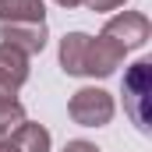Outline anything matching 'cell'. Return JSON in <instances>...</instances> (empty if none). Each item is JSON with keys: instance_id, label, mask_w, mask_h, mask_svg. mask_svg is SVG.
Masks as SVG:
<instances>
[{"instance_id": "cell-12", "label": "cell", "mask_w": 152, "mask_h": 152, "mask_svg": "<svg viewBox=\"0 0 152 152\" xmlns=\"http://www.w3.org/2000/svg\"><path fill=\"white\" fill-rule=\"evenodd\" d=\"M60 7H78V4H85V0H57Z\"/></svg>"}, {"instance_id": "cell-3", "label": "cell", "mask_w": 152, "mask_h": 152, "mask_svg": "<svg viewBox=\"0 0 152 152\" xmlns=\"http://www.w3.org/2000/svg\"><path fill=\"white\" fill-rule=\"evenodd\" d=\"M113 96L106 92V88H96V85H85V88H78L75 96H71V103H67V113L75 124L81 127H106L110 120H113Z\"/></svg>"}, {"instance_id": "cell-9", "label": "cell", "mask_w": 152, "mask_h": 152, "mask_svg": "<svg viewBox=\"0 0 152 152\" xmlns=\"http://www.w3.org/2000/svg\"><path fill=\"white\" fill-rule=\"evenodd\" d=\"M25 120H28V117H25V106H21L18 99H4V103H0V142H7Z\"/></svg>"}, {"instance_id": "cell-5", "label": "cell", "mask_w": 152, "mask_h": 152, "mask_svg": "<svg viewBox=\"0 0 152 152\" xmlns=\"http://www.w3.org/2000/svg\"><path fill=\"white\" fill-rule=\"evenodd\" d=\"M46 39H50L46 21H4V25H0V42L14 46V50H18V53H25V57L42 53Z\"/></svg>"}, {"instance_id": "cell-7", "label": "cell", "mask_w": 152, "mask_h": 152, "mask_svg": "<svg viewBox=\"0 0 152 152\" xmlns=\"http://www.w3.org/2000/svg\"><path fill=\"white\" fill-rule=\"evenodd\" d=\"M0 21H46L42 0H0Z\"/></svg>"}, {"instance_id": "cell-11", "label": "cell", "mask_w": 152, "mask_h": 152, "mask_svg": "<svg viewBox=\"0 0 152 152\" xmlns=\"http://www.w3.org/2000/svg\"><path fill=\"white\" fill-rule=\"evenodd\" d=\"M64 152H99L92 142H85V138H75V142H67L64 145Z\"/></svg>"}, {"instance_id": "cell-6", "label": "cell", "mask_w": 152, "mask_h": 152, "mask_svg": "<svg viewBox=\"0 0 152 152\" xmlns=\"http://www.w3.org/2000/svg\"><path fill=\"white\" fill-rule=\"evenodd\" d=\"M25 81H28V57L7 42H0V96L14 99Z\"/></svg>"}, {"instance_id": "cell-13", "label": "cell", "mask_w": 152, "mask_h": 152, "mask_svg": "<svg viewBox=\"0 0 152 152\" xmlns=\"http://www.w3.org/2000/svg\"><path fill=\"white\" fill-rule=\"evenodd\" d=\"M0 152H18V149H14V145H11V138H7V142H0Z\"/></svg>"}, {"instance_id": "cell-2", "label": "cell", "mask_w": 152, "mask_h": 152, "mask_svg": "<svg viewBox=\"0 0 152 152\" xmlns=\"http://www.w3.org/2000/svg\"><path fill=\"white\" fill-rule=\"evenodd\" d=\"M149 99H152V60H138L124 75V110L134 120V127L145 134H149V124H152Z\"/></svg>"}, {"instance_id": "cell-8", "label": "cell", "mask_w": 152, "mask_h": 152, "mask_svg": "<svg viewBox=\"0 0 152 152\" xmlns=\"http://www.w3.org/2000/svg\"><path fill=\"white\" fill-rule=\"evenodd\" d=\"M11 145L18 152H50V131L42 124H21L14 134H11Z\"/></svg>"}, {"instance_id": "cell-4", "label": "cell", "mask_w": 152, "mask_h": 152, "mask_svg": "<svg viewBox=\"0 0 152 152\" xmlns=\"http://www.w3.org/2000/svg\"><path fill=\"white\" fill-rule=\"evenodd\" d=\"M103 36L113 39L117 46L127 53V50H138V46H145L152 36V21L142 14V11H120L117 18L106 21V28H103Z\"/></svg>"}, {"instance_id": "cell-14", "label": "cell", "mask_w": 152, "mask_h": 152, "mask_svg": "<svg viewBox=\"0 0 152 152\" xmlns=\"http://www.w3.org/2000/svg\"><path fill=\"white\" fill-rule=\"evenodd\" d=\"M0 103H4V96H0Z\"/></svg>"}, {"instance_id": "cell-10", "label": "cell", "mask_w": 152, "mask_h": 152, "mask_svg": "<svg viewBox=\"0 0 152 152\" xmlns=\"http://www.w3.org/2000/svg\"><path fill=\"white\" fill-rule=\"evenodd\" d=\"M120 4H127V0H85L88 11H117Z\"/></svg>"}, {"instance_id": "cell-1", "label": "cell", "mask_w": 152, "mask_h": 152, "mask_svg": "<svg viewBox=\"0 0 152 152\" xmlns=\"http://www.w3.org/2000/svg\"><path fill=\"white\" fill-rule=\"evenodd\" d=\"M124 64V50L106 36H85V32H67L60 39V67L64 75L75 78H110Z\"/></svg>"}]
</instances>
